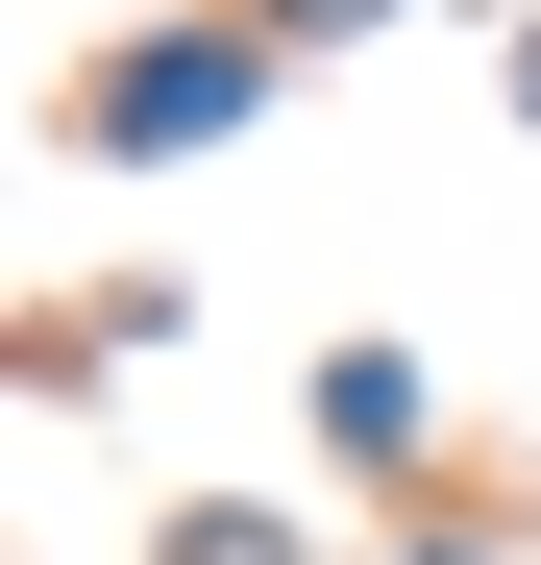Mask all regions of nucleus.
<instances>
[{"mask_svg": "<svg viewBox=\"0 0 541 565\" xmlns=\"http://www.w3.org/2000/svg\"><path fill=\"white\" fill-rule=\"evenodd\" d=\"M222 99H246V50H148V74H124V148H198Z\"/></svg>", "mask_w": 541, "mask_h": 565, "instance_id": "1", "label": "nucleus"}]
</instances>
